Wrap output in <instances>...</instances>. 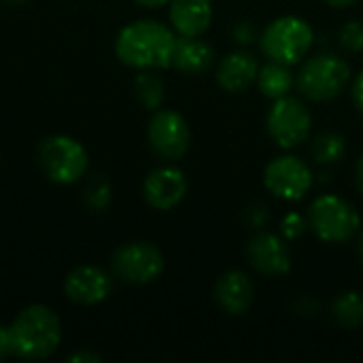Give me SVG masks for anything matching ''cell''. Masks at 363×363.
<instances>
[{
  "label": "cell",
  "mask_w": 363,
  "mask_h": 363,
  "mask_svg": "<svg viewBox=\"0 0 363 363\" xmlns=\"http://www.w3.org/2000/svg\"><path fill=\"white\" fill-rule=\"evenodd\" d=\"M179 34L157 21L138 19L123 26L115 38V53L121 64L136 70H166L172 68V55Z\"/></svg>",
  "instance_id": "6da1fadb"
},
{
  "label": "cell",
  "mask_w": 363,
  "mask_h": 363,
  "mask_svg": "<svg viewBox=\"0 0 363 363\" xmlns=\"http://www.w3.org/2000/svg\"><path fill=\"white\" fill-rule=\"evenodd\" d=\"M13 355L40 362L51 357L62 342V323L60 317L45 304L26 306L9 325Z\"/></svg>",
  "instance_id": "7a4b0ae2"
},
{
  "label": "cell",
  "mask_w": 363,
  "mask_h": 363,
  "mask_svg": "<svg viewBox=\"0 0 363 363\" xmlns=\"http://www.w3.org/2000/svg\"><path fill=\"white\" fill-rule=\"evenodd\" d=\"M315 43L313 26L298 15H283L272 19L259 34V49L270 62L285 66L302 64Z\"/></svg>",
  "instance_id": "3957f363"
},
{
  "label": "cell",
  "mask_w": 363,
  "mask_h": 363,
  "mask_svg": "<svg viewBox=\"0 0 363 363\" xmlns=\"http://www.w3.org/2000/svg\"><path fill=\"white\" fill-rule=\"evenodd\" d=\"M351 66L336 53L306 57L296 74V87L311 102H330L351 83Z\"/></svg>",
  "instance_id": "277c9868"
},
{
  "label": "cell",
  "mask_w": 363,
  "mask_h": 363,
  "mask_svg": "<svg viewBox=\"0 0 363 363\" xmlns=\"http://www.w3.org/2000/svg\"><path fill=\"white\" fill-rule=\"evenodd\" d=\"M306 221L308 230H313L319 240L332 245L347 242L355 238L362 230V217L357 208L336 194L317 196L308 206Z\"/></svg>",
  "instance_id": "5b68a950"
},
{
  "label": "cell",
  "mask_w": 363,
  "mask_h": 363,
  "mask_svg": "<svg viewBox=\"0 0 363 363\" xmlns=\"http://www.w3.org/2000/svg\"><path fill=\"white\" fill-rule=\"evenodd\" d=\"M36 157L45 177L57 185H72L81 181L89 168V155L85 147L66 134H53L40 140Z\"/></svg>",
  "instance_id": "8992f818"
},
{
  "label": "cell",
  "mask_w": 363,
  "mask_h": 363,
  "mask_svg": "<svg viewBox=\"0 0 363 363\" xmlns=\"http://www.w3.org/2000/svg\"><path fill=\"white\" fill-rule=\"evenodd\" d=\"M266 128L270 138L285 151L300 147L311 138L313 115L302 98L285 96L272 100V106L266 117Z\"/></svg>",
  "instance_id": "52a82bcc"
},
{
  "label": "cell",
  "mask_w": 363,
  "mask_h": 363,
  "mask_svg": "<svg viewBox=\"0 0 363 363\" xmlns=\"http://www.w3.org/2000/svg\"><path fill=\"white\" fill-rule=\"evenodd\" d=\"M164 268V253L153 242L145 240L125 242L119 249H115L111 257L113 274L128 285H149L155 279H160Z\"/></svg>",
  "instance_id": "ba28073f"
},
{
  "label": "cell",
  "mask_w": 363,
  "mask_h": 363,
  "mask_svg": "<svg viewBox=\"0 0 363 363\" xmlns=\"http://www.w3.org/2000/svg\"><path fill=\"white\" fill-rule=\"evenodd\" d=\"M313 183H315V177H313L311 166L291 153L270 160L264 170L266 189L283 202L302 200L313 189Z\"/></svg>",
  "instance_id": "9c48e42d"
},
{
  "label": "cell",
  "mask_w": 363,
  "mask_h": 363,
  "mask_svg": "<svg viewBox=\"0 0 363 363\" xmlns=\"http://www.w3.org/2000/svg\"><path fill=\"white\" fill-rule=\"evenodd\" d=\"M147 140L153 153L162 160L174 162L189 151L191 130L187 119L172 108L153 111L147 125Z\"/></svg>",
  "instance_id": "30bf717a"
},
{
  "label": "cell",
  "mask_w": 363,
  "mask_h": 363,
  "mask_svg": "<svg viewBox=\"0 0 363 363\" xmlns=\"http://www.w3.org/2000/svg\"><path fill=\"white\" fill-rule=\"evenodd\" d=\"M249 264L262 277L279 279L291 272L294 259L287 240L274 232H259L247 245Z\"/></svg>",
  "instance_id": "8fae6325"
},
{
  "label": "cell",
  "mask_w": 363,
  "mask_h": 363,
  "mask_svg": "<svg viewBox=\"0 0 363 363\" xmlns=\"http://www.w3.org/2000/svg\"><path fill=\"white\" fill-rule=\"evenodd\" d=\"M187 177L177 166H160L151 170L143 181L145 202L155 211H172L187 196Z\"/></svg>",
  "instance_id": "7c38bea8"
},
{
  "label": "cell",
  "mask_w": 363,
  "mask_h": 363,
  "mask_svg": "<svg viewBox=\"0 0 363 363\" xmlns=\"http://www.w3.org/2000/svg\"><path fill=\"white\" fill-rule=\"evenodd\" d=\"M113 279L98 266H77L64 281V294L79 306H96L108 298Z\"/></svg>",
  "instance_id": "4fadbf2b"
},
{
  "label": "cell",
  "mask_w": 363,
  "mask_h": 363,
  "mask_svg": "<svg viewBox=\"0 0 363 363\" xmlns=\"http://www.w3.org/2000/svg\"><path fill=\"white\" fill-rule=\"evenodd\" d=\"M213 298L223 313L232 317H240L247 315L249 308L253 306L255 285L249 279V274H245L242 270H228L217 279Z\"/></svg>",
  "instance_id": "5bb4252c"
},
{
  "label": "cell",
  "mask_w": 363,
  "mask_h": 363,
  "mask_svg": "<svg viewBox=\"0 0 363 363\" xmlns=\"http://www.w3.org/2000/svg\"><path fill=\"white\" fill-rule=\"evenodd\" d=\"M259 60L247 49H236L221 57L217 66V83L228 94H242L257 81Z\"/></svg>",
  "instance_id": "9a60e30c"
},
{
  "label": "cell",
  "mask_w": 363,
  "mask_h": 363,
  "mask_svg": "<svg viewBox=\"0 0 363 363\" xmlns=\"http://www.w3.org/2000/svg\"><path fill=\"white\" fill-rule=\"evenodd\" d=\"M170 28L179 36H202L213 23L211 0H170L168 2Z\"/></svg>",
  "instance_id": "2e32d148"
},
{
  "label": "cell",
  "mask_w": 363,
  "mask_h": 363,
  "mask_svg": "<svg viewBox=\"0 0 363 363\" xmlns=\"http://www.w3.org/2000/svg\"><path fill=\"white\" fill-rule=\"evenodd\" d=\"M215 62V49L202 36H179L172 68L183 74H204Z\"/></svg>",
  "instance_id": "e0dca14e"
},
{
  "label": "cell",
  "mask_w": 363,
  "mask_h": 363,
  "mask_svg": "<svg viewBox=\"0 0 363 363\" xmlns=\"http://www.w3.org/2000/svg\"><path fill=\"white\" fill-rule=\"evenodd\" d=\"M255 83H257L262 96H266L270 100H279V98H285V96H289L294 91L296 74H294L291 66L268 60L266 64L259 66Z\"/></svg>",
  "instance_id": "ac0fdd59"
},
{
  "label": "cell",
  "mask_w": 363,
  "mask_h": 363,
  "mask_svg": "<svg viewBox=\"0 0 363 363\" xmlns=\"http://www.w3.org/2000/svg\"><path fill=\"white\" fill-rule=\"evenodd\" d=\"M332 317L345 330H357L363 325V294L342 291L332 302Z\"/></svg>",
  "instance_id": "d6986e66"
},
{
  "label": "cell",
  "mask_w": 363,
  "mask_h": 363,
  "mask_svg": "<svg viewBox=\"0 0 363 363\" xmlns=\"http://www.w3.org/2000/svg\"><path fill=\"white\" fill-rule=\"evenodd\" d=\"M134 96L138 104L147 111H157L164 104L166 87L157 70H138L134 79Z\"/></svg>",
  "instance_id": "ffe728a7"
},
{
  "label": "cell",
  "mask_w": 363,
  "mask_h": 363,
  "mask_svg": "<svg viewBox=\"0 0 363 363\" xmlns=\"http://www.w3.org/2000/svg\"><path fill=\"white\" fill-rule=\"evenodd\" d=\"M311 153L321 166H336L347 155V140L338 132H321L313 138Z\"/></svg>",
  "instance_id": "44dd1931"
},
{
  "label": "cell",
  "mask_w": 363,
  "mask_h": 363,
  "mask_svg": "<svg viewBox=\"0 0 363 363\" xmlns=\"http://www.w3.org/2000/svg\"><path fill=\"white\" fill-rule=\"evenodd\" d=\"M111 198H113V189H111V183L106 181V177L96 174V177L85 185L83 200H85V204H87L89 211H94V213L106 211L108 204H111Z\"/></svg>",
  "instance_id": "7402d4cb"
},
{
  "label": "cell",
  "mask_w": 363,
  "mask_h": 363,
  "mask_svg": "<svg viewBox=\"0 0 363 363\" xmlns=\"http://www.w3.org/2000/svg\"><path fill=\"white\" fill-rule=\"evenodd\" d=\"M340 47L349 53H359L363 51V21L362 19H349L342 23L338 32Z\"/></svg>",
  "instance_id": "603a6c76"
},
{
  "label": "cell",
  "mask_w": 363,
  "mask_h": 363,
  "mask_svg": "<svg viewBox=\"0 0 363 363\" xmlns=\"http://www.w3.org/2000/svg\"><path fill=\"white\" fill-rule=\"evenodd\" d=\"M306 230H308V221H306V217H302V215H298V213H289V215H285L283 221H281V236H283L285 240H296V238H300Z\"/></svg>",
  "instance_id": "cb8c5ba5"
},
{
  "label": "cell",
  "mask_w": 363,
  "mask_h": 363,
  "mask_svg": "<svg viewBox=\"0 0 363 363\" xmlns=\"http://www.w3.org/2000/svg\"><path fill=\"white\" fill-rule=\"evenodd\" d=\"M234 38H236V43L247 47L257 38V30H255V26L251 21H238L236 28H234Z\"/></svg>",
  "instance_id": "d4e9b609"
},
{
  "label": "cell",
  "mask_w": 363,
  "mask_h": 363,
  "mask_svg": "<svg viewBox=\"0 0 363 363\" xmlns=\"http://www.w3.org/2000/svg\"><path fill=\"white\" fill-rule=\"evenodd\" d=\"M351 98H353V104L355 108L363 115V70H359V74L353 79V85H351Z\"/></svg>",
  "instance_id": "484cf974"
},
{
  "label": "cell",
  "mask_w": 363,
  "mask_h": 363,
  "mask_svg": "<svg viewBox=\"0 0 363 363\" xmlns=\"http://www.w3.org/2000/svg\"><path fill=\"white\" fill-rule=\"evenodd\" d=\"M13 355V342H11V332L6 325H0V362Z\"/></svg>",
  "instance_id": "4316f807"
},
{
  "label": "cell",
  "mask_w": 363,
  "mask_h": 363,
  "mask_svg": "<svg viewBox=\"0 0 363 363\" xmlns=\"http://www.w3.org/2000/svg\"><path fill=\"white\" fill-rule=\"evenodd\" d=\"M66 362L70 363H100L102 362V357L98 355V353H91V351H74L72 355H68L66 357Z\"/></svg>",
  "instance_id": "83f0119b"
},
{
  "label": "cell",
  "mask_w": 363,
  "mask_h": 363,
  "mask_svg": "<svg viewBox=\"0 0 363 363\" xmlns=\"http://www.w3.org/2000/svg\"><path fill=\"white\" fill-rule=\"evenodd\" d=\"M355 185H357L359 194L363 196V153L359 155L357 164H355Z\"/></svg>",
  "instance_id": "f1b7e54d"
},
{
  "label": "cell",
  "mask_w": 363,
  "mask_h": 363,
  "mask_svg": "<svg viewBox=\"0 0 363 363\" xmlns=\"http://www.w3.org/2000/svg\"><path fill=\"white\" fill-rule=\"evenodd\" d=\"M136 4H140V6H145V9H162V6H166L170 0H134Z\"/></svg>",
  "instance_id": "f546056e"
},
{
  "label": "cell",
  "mask_w": 363,
  "mask_h": 363,
  "mask_svg": "<svg viewBox=\"0 0 363 363\" xmlns=\"http://www.w3.org/2000/svg\"><path fill=\"white\" fill-rule=\"evenodd\" d=\"M330 6H334V9H349V6H353L357 0H325Z\"/></svg>",
  "instance_id": "4dcf8cb0"
},
{
  "label": "cell",
  "mask_w": 363,
  "mask_h": 363,
  "mask_svg": "<svg viewBox=\"0 0 363 363\" xmlns=\"http://www.w3.org/2000/svg\"><path fill=\"white\" fill-rule=\"evenodd\" d=\"M357 257L363 264V230H359V234H357Z\"/></svg>",
  "instance_id": "1f68e13d"
},
{
  "label": "cell",
  "mask_w": 363,
  "mask_h": 363,
  "mask_svg": "<svg viewBox=\"0 0 363 363\" xmlns=\"http://www.w3.org/2000/svg\"><path fill=\"white\" fill-rule=\"evenodd\" d=\"M4 4H9V6H19V4H26L28 0H2Z\"/></svg>",
  "instance_id": "d6a6232c"
}]
</instances>
